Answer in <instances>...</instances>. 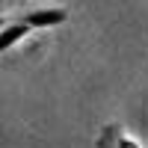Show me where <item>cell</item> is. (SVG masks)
<instances>
[{
    "label": "cell",
    "instance_id": "obj_1",
    "mask_svg": "<svg viewBox=\"0 0 148 148\" xmlns=\"http://www.w3.org/2000/svg\"><path fill=\"white\" fill-rule=\"evenodd\" d=\"M68 21V9L62 6H47V9H30V12H15V15L0 18V53H6L12 45H18L24 36L33 30L56 27V24Z\"/></svg>",
    "mask_w": 148,
    "mask_h": 148
},
{
    "label": "cell",
    "instance_id": "obj_2",
    "mask_svg": "<svg viewBox=\"0 0 148 148\" xmlns=\"http://www.w3.org/2000/svg\"><path fill=\"white\" fill-rule=\"evenodd\" d=\"M98 148H142V145H136L133 139H127L121 127L107 125V127L101 130V136H98Z\"/></svg>",
    "mask_w": 148,
    "mask_h": 148
}]
</instances>
